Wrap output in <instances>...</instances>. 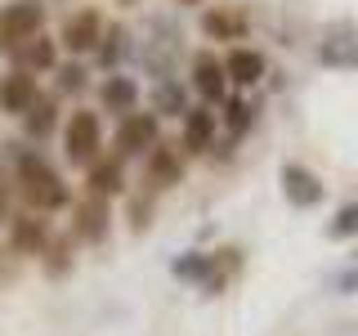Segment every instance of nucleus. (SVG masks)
<instances>
[{
    "mask_svg": "<svg viewBox=\"0 0 358 336\" xmlns=\"http://www.w3.org/2000/svg\"><path fill=\"white\" fill-rule=\"evenodd\" d=\"M99 148H103V130H99V117L94 112H72L67 117V130H63V153L72 166H94L99 162Z\"/></svg>",
    "mask_w": 358,
    "mask_h": 336,
    "instance_id": "f03ea898",
    "label": "nucleus"
},
{
    "mask_svg": "<svg viewBox=\"0 0 358 336\" xmlns=\"http://www.w3.org/2000/svg\"><path fill=\"white\" fill-rule=\"evenodd\" d=\"M331 291H358V269H345V274L331 278Z\"/></svg>",
    "mask_w": 358,
    "mask_h": 336,
    "instance_id": "cd10ccee",
    "label": "nucleus"
},
{
    "mask_svg": "<svg viewBox=\"0 0 358 336\" xmlns=\"http://www.w3.org/2000/svg\"><path fill=\"white\" fill-rule=\"evenodd\" d=\"M148 220H152V193H143V197L130 202V229L143 233V229H148Z\"/></svg>",
    "mask_w": 358,
    "mask_h": 336,
    "instance_id": "a878e982",
    "label": "nucleus"
},
{
    "mask_svg": "<svg viewBox=\"0 0 358 336\" xmlns=\"http://www.w3.org/2000/svg\"><path fill=\"white\" fill-rule=\"evenodd\" d=\"M5 211H9V175L0 166V220H5Z\"/></svg>",
    "mask_w": 358,
    "mask_h": 336,
    "instance_id": "c85d7f7f",
    "label": "nucleus"
},
{
    "mask_svg": "<svg viewBox=\"0 0 358 336\" xmlns=\"http://www.w3.org/2000/svg\"><path fill=\"white\" fill-rule=\"evenodd\" d=\"M54 126H59V108H54V99H36V104L27 108V117H22V130L31 134V139H45Z\"/></svg>",
    "mask_w": 358,
    "mask_h": 336,
    "instance_id": "4be33fe9",
    "label": "nucleus"
},
{
    "mask_svg": "<svg viewBox=\"0 0 358 336\" xmlns=\"http://www.w3.org/2000/svg\"><path fill=\"white\" fill-rule=\"evenodd\" d=\"M14 175H18V193L22 202H27L31 211H59L67 206V184H63V175L54 171L50 162H45L41 153H31V148H22L18 153V162H14Z\"/></svg>",
    "mask_w": 358,
    "mask_h": 336,
    "instance_id": "f257e3e1",
    "label": "nucleus"
},
{
    "mask_svg": "<svg viewBox=\"0 0 358 336\" xmlns=\"http://www.w3.org/2000/svg\"><path fill=\"white\" fill-rule=\"evenodd\" d=\"M171 274L179 283H206V278L215 274V260H210L206 251H179L171 260Z\"/></svg>",
    "mask_w": 358,
    "mask_h": 336,
    "instance_id": "6ab92c4d",
    "label": "nucleus"
},
{
    "mask_svg": "<svg viewBox=\"0 0 358 336\" xmlns=\"http://www.w3.org/2000/svg\"><path fill=\"white\" fill-rule=\"evenodd\" d=\"M229 72H224V59H215L210 50H201L197 59H193V85H197V94H201V104H224L229 99Z\"/></svg>",
    "mask_w": 358,
    "mask_h": 336,
    "instance_id": "1a4fd4ad",
    "label": "nucleus"
},
{
    "mask_svg": "<svg viewBox=\"0 0 358 336\" xmlns=\"http://www.w3.org/2000/svg\"><path fill=\"white\" fill-rule=\"evenodd\" d=\"M278 179H282V197H287L296 211H309V206H318V202L327 197L322 179L313 175L309 166H300V162H282V171H278Z\"/></svg>",
    "mask_w": 358,
    "mask_h": 336,
    "instance_id": "423d86ee",
    "label": "nucleus"
},
{
    "mask_svg": "<svg viewBox=\"0 0 358 336\" xmlns=\"http://www.w3.org/2000/svg\"><path fill=\"white\" fill-rule=\"evenodd\" d=\"M99 67H108V72H117V63L130 54V31L121 27V22H112V27H103V41H99Z\"/></svg>",
    "mask_w": 358,
    "mask_h": 336,
    "instance_id": "aec40b11",
    "label": "nucleus"
},
{
    "mask_svg": "<svg viewBox=\"0 0 358 336\" xmlns=\"http://www.w3.org/2000/svg\"><path fill=\"white\" fill-rule=\"evenodd\" d=\"M251 117H255V108L246 104L242 94H229V99H224V126H229V139H242V134L251 130Z\"/></svg>",
    "mask_w": 358,
    "mask_h": 336,
    "instance_id": "5701e85b",
    "label": "nucleus"
},
{
    "mask_svg": "<svg viewBox=\"0 0 358 336\" xmlns=\"http://www.w3.org/2000/svg\"><path fill=\"white\" fill-rule=\"evenodd\" d=\"M157 144H162V121H157L152 112H130V117H121V126H117L121 157H143V153H152Z\"/></svg>",
    "mask_w": 358,
    "mask_h": 336,
    "instance_id": "39448f33",
    "label": "nucleus"
},
{
    "mask_svg": "<svg viewBox=\"0 0 358 336\" xmlns=\"http://www.w3.org/2000/svg\"><path fill=\"white\" fill-rule=\"evenodd\" d=\"M99 41H103V18H99V9H76L59 31V45L67 54H76V59L90 54V50H99Z\"/></svg>",
    "mask_w": 358,
    "mask_h": 336,
    "instance_id": "0eeeda50",
    "label": "nucleus"
},
{
    "mask_svg": "<svg viewBox=\"0 0 358 336\" xmlns=\"http://www.w3.org/2000/svg\"><path fill=\"white\" fill-rule=\"evenodd\" d=\"M215 130H220V121H215V112H210L206 104H197V108H188L184 112V148L188 157L193 153H206L210 144H215Z\"/></svg>",
    "mask_w": 358,
    "mask_h": 336,
    "instance_id": "9b49d317",
    "label": "nucleus"
},
{
    "mask_svg": "<svg viewBox=\"0 0 358 336\" xmlns=\"http://www.w3.org/2000/svg\"><path fill=\"white\" fill-rule=\"evenodd\" d=\"M354 255H358V251H354Z\"/></svg>",
    "mask_w": 358,
    "mask_h": 336,
    "instance_id": "2f4dec72",
    "label": "nucleus"
},
{
    "mask_svg": "<svg viewBox=\"0 0 358 336\" xmlns=\"http://www.w3.org/2000/svg\"><path fill=\"white\" fill-rule=\"evenodd\" d=\"M50 224L41 216H18L9 224V246H14L18 255H45V246H50Z\"/></svg>",
    "mask_w": 358,
    "mask_h": 336,
    "instance_id": "f8f14e48",
    "label": "nucleus"
},
{
    "mask_svg": "<svg viewBox=\"0 0 358 336\" xmlns=\"http://www.w3.org/2000/svg\"><path fill=\"white\" fill-rule=\"evenodd\" d=\"M59 85H63V90H81V85H85V72H81V63H67L63 72H59Z\"/></svg>",
    "mask_w": 358,
    "mask_h": 336,
    "instance_id": "bb28decb",
    "label": "nucleus"
},
{
    "mask_svg": "<svg viewBox=\"0 0 358 336\" xmlns=\"http://www.w3.org/2000/svg\"><path fill=\"white\" fill-rule=\"evenodd\" d=\"M99 99H103V108H108V112H126V117H130L134 104H139V85H134L130 76H121V72H117V76H108V81H103Z\"/></svg>",
    "mask_w": 358,
    "mask_h": 336,
    "instance_id": "a211bd4d",
    "label": "nucleus"
},
{
    "mask_svg": "<svg viewBox=\"0 0 358 336\" xmlns=\"http://www.w3.org/2000/svg\"><path fill=\"white\" fill-rule=\"evenodd\" d=\"M121 188H126V166H121V157H99V162L90 166V193L117 197Z\"/></svg>",
    "mask_w": 358,
    "mask_h": 336,
    "instance_id": "f3484780",
    "label": "nucleus"
},
{
    "mask_svg": "<svg viewBox=\"0 0 358 336\" xmlns=\"http://www.w3.org/2000/svg\"><path fill=\"white\" fill-rule=\"evenodd\" d=\"M224 72H229L233 85H255L264 76V54L260 50H246V45H238V50L224 54Z\"/></svg>",
    "mask_w": 358,
    "mask_h": 336,
    "instance_id": "4468645a",
    "label": "nucleus"
},
{
    "mask_svg": "<svg viewBox=\"0 0 358 336\" xmlns=\"http://www.w3.org/2000/svg\"><path fill=\"white\" fill-rule=\"evenodd\" d=\"M41 99V90H36V76L31 72H9L5 81H0V108L5 112H18V117H27V108Z\"/></svg>",
    "mask_w": 358,
    "mask_h": 336,
    "instance_id": "ddd939ff",
    "label": "nucleus"
},
{
    "mask_svg": "<svg viewBox=\"0 0 358 336\" xmlns=\"http://www.w3.org/2000/svg\"><path fill=\"white\" fill-rule=\"evenodd\" d=\"M175 5H201V0H175Z\"/></svg>",
    "mask_w": 358,
    "mask_h": 336,
    "instance_id": "7c9ffc66",
    "label": "nucleus"
},
{
    "mask_svg": "<svg viewBox=\"0 0 358 336\" xmlns=\"http://www.w3.org/2000/svg\"><path fill=\"white\" fill-rule=\"evenodd\" d=\"M14 59H18V72H50V67L59 63V41L31 36L27 45H18V50H14Z\"/></svg>",
    "mask_w": 358,
    "mask_h": 336,
    "instance_id": "2eb2a0df",
    "label": "nucleus"
},
{
    "mask_svg": "<svg viewBox=\"0 0 358 336\" xmlns=\"http://www.w3.org/2000/svg\"><path fill=\"white\" fill-rule=\"evenodd\" d=\"M72 242L76 238H54L50 246H45V274L50 278H63L67 269H72Z\"/></svg>",
    "mask_w": 358,
    "mask_h": 336,
    "instance_id": "393cba45",
    "label": "nucleus"
},
{
    "mask_svg": "<svg viewBox=\"0 0 358 336\" xmlns=\"http://www.w3.org/2000/svg\"><path fill=\"white\" fill-rule=\"evenodd\" d=\"M188 104H184V94H179V85H175V76H157V85H152V117H184Z\"/></svg>",
    "mask_w": 358,
    "mask_h": 336,
    "instance_id": "412c9836",
    "label": "nucleus"
},
{
    "mask_svg": "<svg viewBox=\"0 0 358 336\" xmlns=\"http://www.w3.org/2000/svg\"><path fill=\"white\" fill-rule=\"evenodd\" d=\"M318 63L336 72H358V27L354 22H336L318 41Z\"/></svg>",
    "mask_w": 358,
    "mask_h": 336,
    "instance_id": "20e7f679",
    "label": "nucleus"
},
{
    "mask_svg": "<svg viewBox=\"0 0 358 336\" xmlns=\"http://www.w3.org/2000/svg\"><path fill=\"white\" fill-rule=\"evenodd\" d=\"M45 27V5L41 0H14L0 9V50H18Z\"/></svg>",
    "mask_w": 358,
    "mask_h": 336,
    "instance_id": "7ed1b4c3",
    "label": "nucleus"
},
{
    "mask_svg": "<svg viewBox=\"0 0 358 336\" xmlns=\"http://www.w3.org/2000/svg\"><path fill=\"white\" fill-rule=\"evenodd\" d=\"M117 5H121V9H134V5H143V0H117Z\"/></svg>",
    "mask_w": 358,
    "mask_h": 336,
    "instance_id": "c756f323",
    "label": "nucleus"
},
{
    "mask_svg": "<svg viewBox=\"0 0 358 336\" xmlns=\"http://www.w3.org/2000/svg\"><path fill=\"white\" fill-rule=\"evenodd\" d=\"M108 229H112V206H108V197H81L72 206V238H81V242H103L108 238Z\"/></svg>",
    "mask_w": 358,
    "mask_h": 336,
    "instance_id": "6e6552de",
    "label": "nucleus"
},
{
    "mask_svg": "<svg viewBox=\"0 0 358 336\" xmlns=\"http://www.w3.org/2000/svg\"><path fill=\"white\" fill-rule=\"evenodd\" d=\"M201 31L210 41H242L246 36V14L242 9H206L201 14Z\"/></svg>",
    "mask_w": 358,
    "mask_h": 336,
    "instance_id": "dca6fc26",
    "label": "nucleus"
},
{
    "mask_svg": "<svg viewBox=\"0 0 358 336\" xmlns=\"http://www.w3.org/2000/svg\"><path fill=\"white\" fill-rule=\"evenodd\" d=\"M322 233H327L331 242H350V238H358V202H345V206L327 220V229H322Z\"/></svg>",
    "mask_w": 358,
    "mask_h": 336,
    "instance_id": "b1692460",
    "label": "nucleus"
},
{
    "mask_svg": "<svg viewBox=\"0 0 358 336\" xmlns=\"http://www.w3.org/2000/svg\"><path fill=\"white\" fill-rule=\"evenodd\" d=\"M179 175H184V148H175V144H157V148L148 153V193L175 188Z\"/></svg>",
    "mask_w": 358,
    "mask_h": 336,
    "instance_id": "9d476101",
    "label": "nucleus"
}]
</instances>
